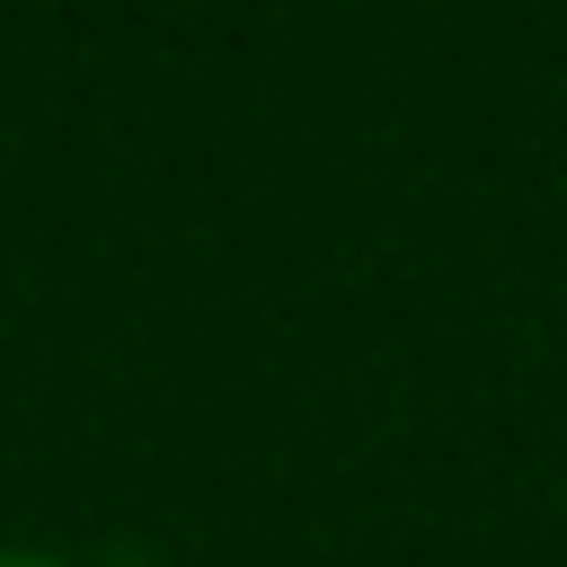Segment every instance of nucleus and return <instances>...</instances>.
I'll list each match as a JSON object with an SVG mask.
<instances>
[{
  "mask_svg": "<svg viewBox=\"0 0 567 567\" xmlns=\"http://www.w3.org/2000/svg\"><path fill=\"white\" fill-rule=\"evenodd\" d=\"M0 567H71V558H53V549H0Z\"/></svg>",
  "mask_w": 567,
  "mask_h": 567,
  "instance_id": "obj_1",
  "label": "nucleus"
}]
</instances>
